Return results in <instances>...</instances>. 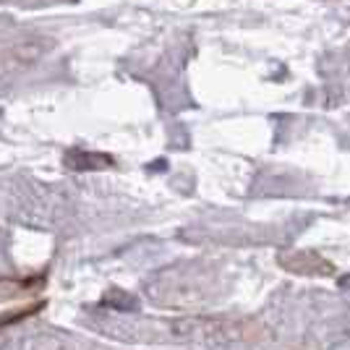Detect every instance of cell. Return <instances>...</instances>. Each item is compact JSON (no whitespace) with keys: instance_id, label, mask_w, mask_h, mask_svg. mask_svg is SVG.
<instances>
[{"instance_id":"cell-1","label":"cell","mask_w":350,"mask_h":350,"mask_svg":"<svg viewBox=\"0 0 350 350\" xmlns=\"http://www.w3.org/2000/svg\"><path fill=\"white\" fill-rule=\"evenodd\" d=\"M278 262L293 275H335V267L314 251H282Z\"/></svg>"},{"instance_id":"cell-2","label":"cell","mask_w":350,"mask_h":350,"mask_svg":"<svg viewBox=\"0 0 350 350\" xmlns=\"http://www.w3.org/2000/svg\"><path fill=\"white\" fill-rule=\"evenodd\" d=\"M66 165L71 170H105V167H113L116 160L110 154H103V152H89V149H79L73 146L66 152Z\"/></svg>"},{"instance_id":"cell-3","label":"cell","mask_w":350,"mask_h":350,"mask_svg":"<svg viewBox=\"0 0 350 350\" xmlns=\"http://www.w3.org/2000/svg\"><path fill=\"white\" fill-rule=\"evenodd\" d=\"M47 275L37 272L29 278H0V298H16V295H31V293L42 291Z\"/></svg>"},{"instance_id":"cell-4","label":"cell","mask_w":350,"mask_h":350,"mask_svg":"<svg viewBox=\"0 0 350 350\" xmlns=\"http://www.w3.org/2000/svg\"><path fill=\"white\" fill-rule=\"evenodd\" d=\"M44 306H47L44 301H31V304H27V306L14 308V311H8V314H0V329L14 327V324H18V321L29 319V317H34V314H40Z\"/></svg>"}]
</instances>
